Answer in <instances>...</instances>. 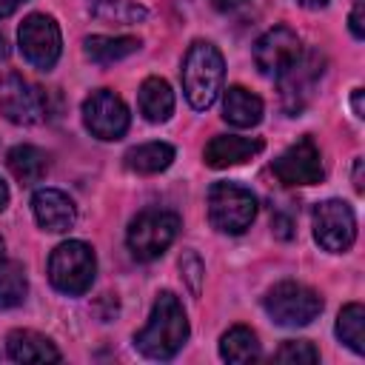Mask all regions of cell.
Segmentation results:
<instances>
[{"mask_svg": "<svg viewBox=\"0 0 365 365\" xmlns=\"http://www.w3.org/2000/svg\"><path fill=\"white\" fill-rule=\"evenodd\" d=\"M220 356L225 362H240L242 365V362H257L262 356V348H259V339L251 328L234 325L220 336Z\"/></svg>", "mask_w": 365, "mask_h": 365, "instance_id": "cell-22", "label": "cell"}, {"mask_svg": "<svg viewBox=\"0 0 365 365\" xmlns=\"http://www.w3.org/2000/svg\"><path fill=\"white\" fill-rule=\"evenodd\" d=\"M180 271H182V279L188 282L191 294L197 297L200 288H202V277H205V265L200 262V257H197L194 251H185V254L180 257Z\"/></svg>", "mask_w": 365, "mask_h": 365, "instance_id": "cell-27", "label": "cell"}, {"mask_svg": "<svg viewBox=\"0 0 365 365\" xmlns=\"http://www.w3.org/2000/svg\"><path fill=\"white\" fill-rule=\"evenodd\" d=\"M271 225H274V234L279 237V240H291L294 237V220L288 217V214H274V220H271Z\"/></svg>", "mask_w": 365, "mask_h": 365, "instance_id": "cell-28", "label": "cell"}, {"mask_svg": "<svg viewBox=\"0 0 365 365\" xmlns=\"http://www.w3.org/2000/svg\"><path fill=\"white\" fill-rule=\"evenodd\" d=\"M6 257V242H3V237H0V259Z\"/></svg>", "mask_w": 365, "mask_h": 365, "instance_id": "cell-36", "label": "cell"}, {"mask_svg": "<svg viewBox=\"0 0 365 365\" xmlns=\"http://www.w3.org/2000/svg\"><path fill=\"white\" fill-rule=\"evenodd\" d=\"M17 43H20L23 57L40 71L54 68L63 51L60 26L48 14H29L17 29Z\"/></svg>", "mask_w": 365, "mask_h": 365, "instance_id": "cell-8", "label": "cell"}, {"mask_svg": "<svg viewBox=\"0 0 365 365\" xmlns=\"http://www.w3.org/2000/svg\"><path fill=\"white\" fill-rule=\"evenodd\" d=\"M362 97H365V91L362 88H354V94H351V106H354V117H365V106H362Z\"/></svg>", "mask_w": 365, "mask_h": 365, "instance_id": "cell-30", "label": "cell"}, {"mask_svg": "<svg viewBox=\"0 0 365 365\" xmlns=\"http://www.w3.org/2000/svg\"><path fill=\"white\" fill-rule=\"evenodd\" d=\"M314 240L331 254H342L356 240V217L345 200H322L314 208Z\"/></svg>", "mask_w": 365, "mask_h": 365, "instance_id": "cell-10", "label": "cell"}, {"mask_svg": "<svg viewBox=\"0 0 365 365\" xmlns=\"http://www.w3.org/2000/svg\"><path fill=\"white\" fill-rule=\"evenodd\" d=\"M217 9H222V11H228V9H237V6H242L245 0H211Z\"/></svg>", "mask_w": 365, "mask_h": 365, "instance_id": "cell-33", "label": "cell"}, {"mask_svg": "<svg viewBox=\"0 0 365 365\" xmlns=\"http://www.w3.org/2000/svg\"><path fill=\"white\" fill-rule=\"evenodd\" d=\"M180 234V217L165 208H145L140 211L125 231V245L134 259L151 262L168 251V245Z\"/></svg>", "mask_w": 365, "mask_h": 365, "instance_id": "cell-4", "label": "cell"}, {"mask_svg": "<svg viewBox=\"0 0 365 365\" xmlns=\"http://www.w3.org/2000/svg\"><path fill=\"white\" fill-rule=\"evenodd\" d=\"M94 274H97V257L94 248L83 240H66L48 257V279L66 297L86 294L94 282Z\"/></svg>", "mask_w": 365, "mask_h": 365, "instance_id": "cell-3", "label": "cell"}, {"mask_svg": "<svg viewBox=\"0 0 365 365\" xmlns=\"http://www.w3.org/2000/svg\"><path fill=\"white\" fill-rule=\"evenodd\" d=\"M180 80H182V94L191 108H197V111L211 108L217 103V97L222 91V80H225V60H222L220 48L208 40L191 43L182 57Z\"/></svg>", "mask_w": 365, "mask_h": 365, "instance_id": "cell-2", "label": "cell"}, {"mask_svg": "<svg viewBox=\"0 0 365 365\" xmlns=\"http://www.w3.org/2000/svg\"><path fill=\"white\" fill-rule=\"evenodd\" d=\"M140 40L137 37H125V34H120V37H108V34H94V37H86L83 40V51H86V57L91 60V63H97V66H111V63H117V60H125V57H131L134 51H140Z\"/></svg>", "mask_w": 365, "mask_h": 365, "instance_id": "cell-20", "label": "cell"}, {"mask_svg": "<svg viewBox=\"0 0 365 365\" xmlns=\"http://www.w3.org/2000/svg\"><path fill=\"white\" fill-rule=\"evenodd\" d=\"M188 334L191 325L182 302L171 291H160L145 328L134 334V348L148 359H171L188 342Z\"/></svg>", "mask_w": 365, "mask_h": 365, "instance_id": "cell-1", "label": "cell"}, {"mask_svg": "<svg viewBox=\"0 0 365 365\" xmlns=\"http://www.w3.org/2000/svg\"><path fill=\"white\" fill-rule=\"evenodd\" d=\"M257 217V197L240 182H214L208 188V222L220 234H245Z\"/></svg>", "mask_w": 365, "mask_h": 365, "instance_id": "cell-6", "label": "cell"}, {"mask_svg": "<svg viewBox=\"0 0 365 365\" xmlns=\"http://www.w3.org/2000/svg\"><path fill=\"white\" fill-rule=\"evenodd\" d=\"M88 11H91V17H97L103 23H117V26L143 23L148 17V9L134 0H91Z\"/></svg>", "mask_w": 365, "mask_h": 365, "instance_id": "cell-24", "label": "cell"}, {"mask_svg": "<svg viewBox=\"0 0 365 365\" xmlns=\"http://www.w3.org/2000/svg\"><path fill=\"white\" fill-rule=\"evenodd\" d=\"M137 106L148 123H165L174 114V91L163 77H148L137 91Z\"/></svg>", "mask_w": 365, "mask_h": 365, "instance_id": "cell-19", "label": "cell"}, {"mask_svg": "<svg viewBox=\"0 0 365 365\" xmlns=\"http://www.w3.org/2000/svg\"><path fill=\"white\" fill-rule=\"evenodd\" d=\"M29 294L26 268L17 259H0V311L17 308Z\"/></svg>", "mask_w": 365, "mask_h": 365, "instance_id": "cell-23", "label": "cell"}, {"mask_svg": "<svg viewBox=\"0 0 365 365\" xmlns=\"http://www.w3.org/2000/svg\"><path fill=\"white\" fill-rule=\"evenodd\" d=\"M299 6H305V9H322V6H328L331 0H297Z\"/></svg>", "mask_w": 365, "mask_h": 365, "instance_id": "cell-34", "label": "cell"}, {"mask_svg": "<svg viewBox=\"0 0 365 365\" xmlns=\"http://www.w3.org/2000/svg\"><path fill=\"white\" fill-rule=\"evenodd\" d=\"M274 359L285 362V365H314V362H319V351L308 339H288L279 345Z\"/></svg>", "mask_w": 365, "mask_h": 365, "instance_id": "cell-26", "label": "cell"}, {"mask_svg": "<svg viewBox=\"0 0 365 365\" xmlns=\"http://www.w3.org/2000/svg\"><path fill=\"white\" fill-rule=\"evenodd\" d=\"M348 26H351V34H354L356 40H362V37H365V26H362V0H356V3H354L351 17H348Z\"/></svg>", "mask_w": 365, "mask_h": 365, "instance_id": "cell-29", "label": "cell"}, {"mask_svg": "<svg viewBox=\"0 0 365 365\" xmlns=\"http://www.w3.org/2000/svg\"><path fill=\"white\" fill-rule=\"evenodd\" d=\"M322 74H325V54L317 51V48L299 51V57L282 74H277L279 106H282V111L288 117H297L311 106Z\"/></svg>", "mask_w": 365, "mask_h": 365, "instance_id": "cell-5", "label": "cell"}, {"mask_svg": "<svg viewBox=\"0 0 365 365\" xmlns=\"http://www.w3.org/2000/svg\"><path fill=\"white\" fill-rule=\"evenodd\" d=\"M174 163V145L168 143H143L125 151V168L134 174H160Z\"/></svg>", "mask_w": 365, "mask_h": 365, "instance_id": "cell-21", "label": "cell"}, {"mask_svg": "<svg viewBox=\"0 0 365 365\" xmlns=\"http://www.w3.org/2000/svg\"><path fill=\"white\" fill-rule=\"evenodd\" d=\"M48 103L37 86L9 71L0 77V114L14 125H37L46 120Z\"/></svg>", "mask_w": 365, "mask_h": 365, "instance_id": "cell-9", "label": "cell"}, {"mask_svg": "<svg viewBox=\"0 0 365 365\" xmlns=\"http://www.w3.org/2000/svg\"><path fill=\"white\" fill-rule=\"evenodd\" d=\"M262 111H265L262 100L242 86H231L222 94V120L231 123L234 128H254L262 120Z\"/></svg>", "mask_w": 365, "mask_h": 365, "instance_id": "cell-17", "label": "cell"}, {"mask_svg": "<svg viewBox=\"0 0 365 365\" xmlns=\"http://www.w3.org/2000/svg\"><path fill=\"white\" fill-rule=\"evenodd\" d=\"M6 351L9 359L14 362H60V351L57 345L31 328H17L6 336Z\"/></svg>", "mask_w": 365, "mask_h": 365, "instance_id": "cell-16", "label": "cell"}, {"mask_svg": "<svg viewBox=\"0 0 365 365\" xmlns=\"http://www.w3.org/2000/svg\"><path fill=\"white\" fill-rule=\"evenodd\" d=\"M362 165H365V160L362 157H356V163H354V188L362 194V188H365V182H362Z\"/></svg>", "mask_w": 365, "mask_h": 365, "instance_id": "cell-32", "label": "cell"}, {"mask_svg": "<svg viewBox=\"0 0 365 365\" xmlns=\"http://www.w3.org/2000/svg\"><path fill=\"white\" fill-rule=\"evenodd\" d=\"M128 123L131 114L114 91L97 88L83 100V125L91 131V137L103 143H114L128 131Z\"/></svg>", "mask_w": 365, "mask_h": 365, "instance_id": "cell-11", "label": "cell"}, {"mask_svg": "<svg viewBox=\"0 0 365 365\" xmlns=\"http://www.w3.org/2000/svg\"><path fill=\"white\" fill-rule=\"evenodd\" d=\"M262 151V140L259 137H240V134H217L208 140L202 160L208 168H228V165H240L248 163L251 157H257Z\"/></svg>", "mask_w": 365, "mask_h": 365, "instance_id": "cell-15", "label": "cell"}, {"mask_svg": "<svg viewBox=\"0 0 365 365\" xmlns=\"http://www.w3.org/2000/svg\"><path fill=\"white\" fill-rule=\"evenodd\" d=\"M274 177L282 185H314L322 180V154L311 137H299L294 145H288L274 163Z\"/></svg>", "mask_w": 365, "mask_h": 365, "instance_id": "cell-12", "label": "cell"}, {"mask_svg": "<svg viewBox=\"0 0 365 365\" xmlns=\"http://www.w3.org/2000/svg\"><path fill=\"white\" fill-rule=\"evenodd\" d=\"M265 314L277 322V325H285V328H299V325H308L311 319L319 317L322 311V297L302 285V282H294V279H285V282H277L265 299Z\"/></svg>", "mask_w": 365, "mask_h": 365, "instance_id": "cell-7", "label": "cell"}, {"mask_svg": "<svg viewBox=\"0 0 365 365\" xmlns=\"http://www.w3.org/2000/svg\"><path fill=\"white\" fill-rule=\"evenodd\" d=\"M23 3H26V0H0V20L9 17V14H14Z\"/></svg>", "mask_w": 365, "mask_h": 365, "instance_id": "cell-31", "label": "cell"}, {"mask_svg": "<svg viewBox=\"0 0 365 365\" xmlns=\"http://www.w3.org/2000/svg\"><path fill=\"white\" fill-rule=\"evenodd\" d=\"M299 51H302L299 34L291 26H274L254 43V63L259 74L277 77L299 57Z\"/></svg>", "mask_w": 365, "mask_h": 365, "instance_id": "cell-13", "label": "cell"}, {"mask_svg": "<svg viewBox=\"0 0 365 365\" xmlns=\"http://www.w3.org/2000/svg\"><path fill=\"white\" fill-rule=\"evenodd\" d=\"M336 339L348 345L354 354H365V308L359 302H348L336 317Z\"/></svg>", "mask_w": 365, "mask_h": 365, "instance_id": "cell-25", "label": "cell"}, {"mask_svg": "<svg viewBox=\"0 0 365 365\" xmlns=\"http://www.w3.org/2000/svg\"><path fill=\"white\" fill-rule=\"evenodd\" d=\"M6 165H9V171L14 174V180L20 185H37V182H43V177L48 171V157H46L43 148L20 143V145L9 148Z\"/></svg>", "mask_w": 365, "mask_h": 365, "instance_id": "cell-18", "label": "cell"}, {"mask_svg": "<svg viewBox=\"0 0 365 365\" xmlns=\"http://www.w3.org/2000/svg\"><path fill=\"white\" fill-rule=\"evenodd\" d=\"M9 205V188H6V182L0 180V211Z\"/></svg>", "mask_w": 365, "mask_h": 365, "instance_id": "cell-35", "label": "cell"}, {"mask_svg": "<svg viewBox=\"0 0 365 365\" xmlns=\"http://www.w3.org/2000/svg\"><path fill=\"white\" fill-rule=\"evenodd\" d=\"M31 211L37 225L48 234H63L77 222V205L60 188H37L31 197Z\"/></svg>", "mask_w": 365, "mask_h": 365, "instance_id": "cell-14", "label": "cell"}]
</instances>
